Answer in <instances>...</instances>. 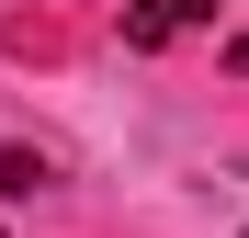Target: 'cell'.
Instances as JSON below:
<instances>
[{
    "label": "cell",
    "mask_w": 249,
    "mask_h": 238,
    "mask_svg": "<svg viewBox=\"0 0 249 238\" xmlns=\"http://www.w3.org/2000/svg\"><path fill=\"white\" fill-rule=\"evenodd\" d=\"M0 193H46V159L34 147H0Z\"/></svg>",
    "instance_id": "obj_2"
},
{
    "label": "cell",
    "mask_w": 249,
    "mask_h": 238,
    "mask_svg": "<svg viewBox=\"0 0 249 238\" xmlns=\"http://www.w3.org/2000/svg\"><path fill=\"white\" fill-rule=\"evenodd\" d=\"M170 23H215V0H170Z\"/></svg>",
    "instance_id": "obj_3"
},
{
    "label": "cell",
    "mask_w": 249,
    "mask_h": 238,
    "mask_svg": "<svg viewBox=\"0 0 249 238\" xmlns=\"http://www.w3.org/2000/svg\"><path fill=\"white\" fill-rule=\"evenodd\" d=\"M170 34H181L170 0H124V46H170Z\"/></svg>",
    "instance_id": "obj_1"
},
{
    "label": "cell",
    "mask_w": 249,
    "mask_h": 238,
    "mask_svg": "<svg viewBox=\"0 0 249 238\" xmlns=\"http://www.w3.org/2000/svg\"><path fill=\"white\" fill-rule=\"evenodd\" d=\"M227 68H238V79H249V34H238V46H227Z\"/></svg>",
    "instance_id": "obj_4"
}]
</instances>
